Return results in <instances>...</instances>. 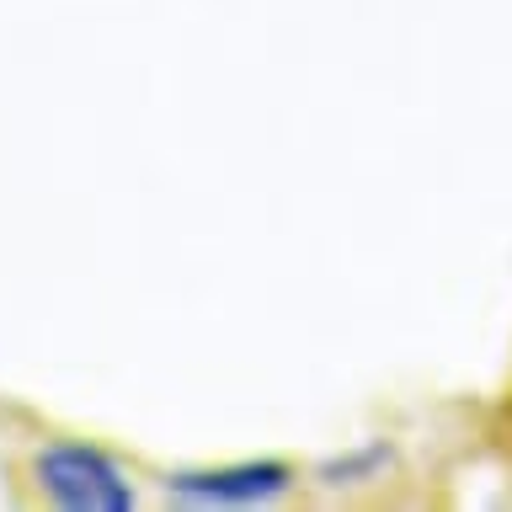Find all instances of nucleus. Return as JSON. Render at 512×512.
<instances>
[{"mask_svg": "<svg viewBox=\"0 0 512 512\" xmlns=\"http://www.w3.org/2000/svg\"><path fill=\"white\" fill-rule=\"evenodd\" d=\"M43 486L59 496L64 507H91V512H123L134 502V491L118 480V470L102 454H86V448H54L38 464Z\"/></svg>", "mask_w": 512, "mask_h": 512, "instance_id": "f257e3e1", "label": "nucleus"}, {"mask_svg": "<svg viewBox=\"0 0 512 512\" xmlns=\"http://www.w3.org/2000/svg\"><path fill=\"white\" fill-rule=\"evenodd\" d=\"M283 486L288 475L278 464H246V470H224V475H182L171 491L182 502H262V496H278Z\"/></svg>", "mask_w": 512, "mask_h": 512, "instance_id": "f03ea898", "label": "nucleus"}]
</instances>
